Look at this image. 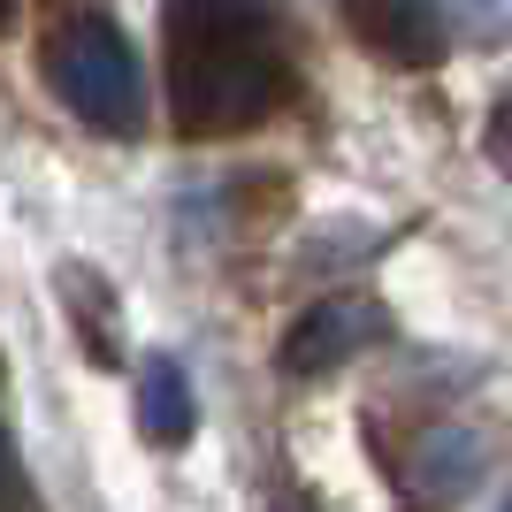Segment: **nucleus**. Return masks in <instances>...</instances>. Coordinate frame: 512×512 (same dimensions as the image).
<instances>
[{"label":"nucleus","mask_w":512,"mask_h":512,"mask_svg":"<svg viewBox=\"0 0 512 512\" xmlns=\"http://www.w3.org/2000/svg\"><path fill=\"white\" fill-rule=\"evenodd\" d=\"M268 0H169V115L184 138L268 123L291 92Z\"/></svg>","instance_id":"obj_1"},{"label":"nucleus","mask_w":512,"mask_h":512,"mask_svg":"<svg viewBox=\"0 0 512 512\" xmlns=\"http://www.w3.org/2000/svg\"><path fill=\"white\" fill-rule=\"evenodd\" d=\"M54 85H62V100L77 107L92 130L130 138V130L146 123V69H138L130 39L107 16H77L62 31V46H54Z\"/></svg>","instance_id":"obj_2"},{"label":"nucleus","mask_w":512,"mask_h":512,"mask_svg":"<svg viewBox=\"0 0 512 512\" xmlns=\"http://www.w3.org/2000/svg\"><path fill=\"white\" fill-rule=\"evenodd\" d=\"M344 23L360 31V46H375V54H390L406 69L444 62V16H436V0H344Z\"/></svg>","instance_id":"obj_3"},{"label":"nucleus","mask_w":512,"mask_h":512,"mask_svg":"<svg viewBox=\"0 0 512 512\" xmlns=\"http://www.w3.org/2000/svg\"><path fill=\"white\" fill-rule=\"evenodd\" d=\"M360 344H367V306L321 299V306H306L299 329L283 337V367H291V375H329V367H344Z\"/></svg>","instance_id":"obj_4"},{"label":"nucleus","mask_w":512,"mask_h":512,"mask_svg":"<svg viewBox=\"0 0 512 512\" xmlns=\"http://www.w3.org/2000/svg\"><path fill=\"white\" fill-rule=\"evenodd\" d=\"M138 428H146L153 444H192L199 406H192V383H184V367H176V360H153V367H146V390H138Z\"/></svg>","instance_id":"obj_5"},{"label":"nucleus","mask_w":512,"mask_h":512,"mask_svg":"<svg viewBox=\"0 0 512 512\" xmlns=\"http://www.w3.org/2000/svg\"><path fill=\"white\" fill-rule=\"evenodd\" d=\"M62 299H69V314H77V337H85L92 360H100V367L123 360V337H115V306H107L100 283L85 291V268H62Z\"/></svg>","instance_id":"obj_6"},{"label":"nucleus","mask_w":512,"mask_h":512,"mask_svg":"<svg viewBox=\"0 0 512 512\" xmlns=\"http://www.w3.org/2000/svg\"><path fill=\"white\" fill-rule=\"evenodd\" d=\"M467 482H474V444H467V436H451V428H444V436H428V474H421V490L444 505V497H459Z\"/></svg>","instance_id":"obj_7"},{"label":"nucleus","mask_w":512,"mask_h":512,"mask_svg":"<svg viewBox=\"0 0 512 512\" xmlns=\"http://www.w3.org/2000/svg\"><path fill=\"white\" fill-rule=\"evenodd\" d=\"M16 490V474H8V444H0V497Z\"/></svg>","instance_id":"obj_8"},{"label":"nucleus","mask_w":512,"mask_h":512,"mask_svg":"<svg viewBox=\"0 0 512 512\" xmlns=\"http://www.w3.org/2000/svg\"><path fill=\"white\" fill-rule=\"evenodd\" d=\"M16 8H23V0H0V31H8V23H16Z\"/></svg>","instance_id":"obj_9"}]
</instances>
